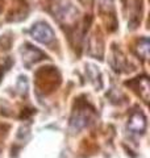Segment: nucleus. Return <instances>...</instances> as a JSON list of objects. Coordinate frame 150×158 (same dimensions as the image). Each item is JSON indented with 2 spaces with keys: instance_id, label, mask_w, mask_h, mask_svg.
<instances>
[{
  "instance_id": "7ed1b4c3",
  "label": "nucleus",
  "mask_w": 150,
  "mask_h": 158,
  "mask_svg": "<svg viewBox=\"0 0 150 158\" xmlns=\"http://www.w3.org/2000/svg\"><path fill=\"white\" fill-rule=\"evenodd\" d=\"M31 34L34 40H37L41 44H50L54 40V32L48 24L37 23L31 29Z\"/></svg>"
},
{
  "instance_id": "423d86ee",
  "label": "nucleus",
  "mask_w": 150,
  "mask_h": 158,
  "mask_svg": "<svg viewBox=\"0 0 150 158\" xmlns=\"http://www.w3.org/2000/svg\"><path fill=\"white\" fill-rule=\"evenodd\" d=\"M21 54H23V59H24V62H25L27 66L32 65V63H34V62H38V61H41L42 58H45V54L41 50L33 48L32 45H29V44L23 46Z\"/></svg>"
},
{
  "instance_id": "0eeeda50",
  "label": "nucleus",
  "mask_w": 150,
  "mask_h": 158,
  "mask_svg": "<svg viewBox=\"0 0 150 158\" xmlns=\"http://www.w3.org/2000/svg\"><path fill=\"white\" fill-rule=\"evenodd\" d=\"M131 85L134 90H137V92L140 94V96L144 99L145 103L149 102V94H150V87H149V79L146 77H141V78H137L134 82L132 83H128Z\"/></svg>"
},
{
  "instance_id": "9b49d317",
  "label": "nucleus",
  "mask_w": 150,
  "mask_h": 158,
  "mask_svg": "<svg viewBox=\"0 0 150 158\" xmlns=\"http://www.w3.org/2000/svg\"><path fill=\"white\" fill-rule=\"evenodd\" d=\"M2 9H3V0H0V12H2Z\"/></svg>"
},
{
  "instance_id": "39448f33",
  "label": "nucleus",
  "mask_w": 150,
  "mask_h": 158,
  "mask_svg": "<svg viewBox=\"0 0 150 158\" xmlns=\"http://www.w3.org/2000/svg\"><path fill=\"white\" fill-rule=\"evenodd\" d=\"M128 129L132 133H144L146 129V117L141 111L132 112L128 121Z\"/></svg>"
},
{
  "instance_id": "f03ea898",
  "label": "nucleus",
  "mask_w": 150,
  "mask_h": 158,
  "mask_svg": "<svg viewBox=\"0 0 150 158\" xmlns=\"http://www.w3.org/2000/svg\"><path fill=\"white\" fill-rule=\"evenodd\" d=\"M37 79H46V82L38 85V87L41 88V91H44V92L52 91L59 83V75H58L57 70H54L53 67H42L41 70L37 73Z\"/></svg>"
},
{
  "instance_id": "20e7f679",
  "label": "nucleus",
  "mask_w": 150,
  "mask_h": 158,
  "mask_svg": "<svg viewBox=\"0 0 150 158\" xmlns=\"http://www.w3.org/2000/svg\"><path fill=\"white\" fill-rule=\"evenodd\" d=\"M91 115H92V111H87L86 108H77L71 116V121H70L71 129L81 131L82 128H84L88 124V120Z\"/></svg>"
},
{
  "instance_id": "6e6552de",
  "label": "nucleus",
  "mask_w": 150,
  "mask_h": 158,
  "mask_svg": "<svg viewBox=\"0 0 150 158\" xmlns=\"http://www.w3.org/2000/svg\"><path fill=\"white\" fill-rule=\"evenodd\" d=\"M112 66L116 71H121V70H127V59L120 52L113 50V56H112Z\"/></svg>"
},
{
  "instance_id": "f257e3e1",
  "label": "nucleus",
  "mask_w": 150,
  "mask_h": 158,
  "mask_svg": "<svg viewBox=\"0 0 150 158\" xmlns=\"http://www.w3.org/2000/svg\"><path fill=\"white\" fill-rule=\"evenodd\" d=\"M54 15L63 24H73L78 19V11L70 3L61 2L54 8Z\"/></svg>"
},
{
  "instance_id": "9d476101",
  "label": "nucleus",
  "mask_w": 150,
  "mask_h": 158,
  "mask_svg": "<svg viewBox=\"0 0 150 158\" xmlns=\"http://www.w3.org/2000/svg\"><path fill=\"white\" fill-rule=\"evenodd\" d=\"M137 53H138V56L142 57L144 59L149 58V40L148 38H142L141 41L138 42Z\"/></svg>"
},
{
  "instance_id": "1a4fd4ad",
  "label": "nucleus",
  "mask_w": 150,
  "mask_h": 158,
  "mask_svg": "<svg viewBox=\"0 0 150 158\" xmlns=\"http://www.w3.org/2000/svg\"><path fill=\"white\" fill-rule=\"evenodd\" d=\"M88 69H87V71H88V77L91 78V81L95 83V86H96L98 88H102V86H103V83H102V79H100V73H99V70L95 66H92V65H88L87 66Z\"/></svg>"
}]
</instances>
